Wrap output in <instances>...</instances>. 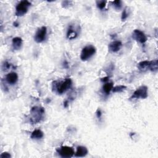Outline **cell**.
<instances>
[{
    "instance_id": "9a60e30c",
    "label": "cell",
    "mask_w": 158,
    "mask_h": 158,
    "mask_svg": "<svg viewBox=\"0 0 158 158\" xmlns=\"http://www.w3.org/2000/svg\"><path fill=\"white\" fill-rule=\"evenodd\" d=\"M77 36H78L77 32L73 29L72 26H70V27L69 28L67 33V38L69 40H73L77 38Z\"/></svg>"
},
{
    "instance_id": "3957f363",
    "label": "cell",
    "mask_w": 158,
    "mask_h": 158,
    "mask_svg": "<svg viewBox=\"0 0 158 158\" xmlns=\"http://www.w3.org/2000/svg\"><path fill=\"white\" fill-rule=\"evenodd\" d=\"M158 61L157 59L153 61H143L138 63V67L140 70L145 72L151 70L152 72H156L158 69Z\"/></svg>"
},
{
    "instance_id": "44dd1931",
    "label": "cell",
    "mask_w": 158,
    "mask_h": 158,
    "mask_svg": "<svg viewBox=\"0 0 158 158\" xmlns=\"http://www.w3.org/2000/svg\"><path fill=\"white\" fill-rule=\"evenodd\" d=\"M128 11H127V8H125L124 10V11L122 12V17H121V19H122V20H125L128 17Z\"/></svg>"
},
{
    "instance_id": "9c48e42d",
    "label": "cell",
    "mask_w": 158,
    "mask_h": 158,
    "mask_svg": "<svg viewBox=\"0 0 158 158\" xmlns=\"http://www.w3.org/2000/svg\"><path fill=\"white\" fill-rule=\"evenodd\" d=\"M132 38L135 41L142 44L145 43L147 41V37L146 36V35L142 31L138 29H135L133 32Z\"/></svg>"
},
{
    "instance_id": "e0dca14e",
    "label": "cell",
    "mask_w": 158,
    "mask_h": 158,
    "mask_svg": "<svg viewBox=\"0 0 158 158\" xmlns=\"http://www.w3.org/2000/svg\"><path fill=\"white\" fill-rule=\"evenodd\" d=\"M126 88H127V87L124 86V85L116 86L115 87H113V92L114 93H120V92H122Z\"/></svg>"
},
{
    "instance_id": "d6986e66",
    "label": "cell",
    "mask_w": 158,
    "mask_h": 158,
    "mask_svg": "<svg viewBox=\"0 0 158 158\" xmlns=\"http://www.w3.org/2000/svg\"><path fill=\"white\" fill-rule=\"evenodd\" d=\"M96 3L97 7L99 9L102 10L105 8V6H106V5L107 2H105V1H97Z\"/></svg>"
},
{
    "instance_id": "52a82bcc",
    "label": "cell",
    "mask_w": 158,
    "mask_h": 158,
    "mask_svg": "<svg viewBox=\"0 0 158 158\" xmlns=\"http://www.w3.org/2000/svg\"><path fill=\"white\" fill-rule=\"evenodd\" d=\"M58 153L63 157L69 158L74 155V150L72 147L63 146L56 149Z\"/></svg>"
},
{
    "instance_id": "7402d4cb",
    "label": "cell",
    "mask_w": 158,
    "mask_h": 158,
    "mask_svg": "<svg viewBox=\"0 0 158 158\" xmlns=\"http://www.w3.org/2000/svg\"><path fill=\"white\" fill-rule=\"evenodd\" d=\"M11 156V154L8 152L3 153L1 155H0V157L1 158H10Z\"/></svg>"
},
{
    "instance_id": "ba28073f",
    "label": "cell",
    "mask_w": 158,
    "mask_h": 158,
    "mask_svg": "<svg viewBox=\"0 0 158 158\" xmlns=\"http://www.w3.org/2000/svg\"><path fill=\"white\" fill-rule=\"evenodd\" d=\"M46 34H47V28L46 27L43 26V27H41V28L38 29V31H37L34 37L35 41L38 43H42L43 41L45 40Z\"/></svg>"
},
{
    "instance_id": "8992f818",
    "label": "cell",
    "mask_w": 158,
    "mask_h": 158,
    "mask_svg": "<svg viewBox=\"0 0 158 158\" xmlns=\"http://www.w3.org/2000/svg\"><path fill=\"white\" fill-rule=\"evenodd\" d=\"M148 87L145 85H143L135 91L130 97V99H145L148 97Z\"/></svg>"
},
{
    "instance_id": "ac0fdd59",
    "label": "cell",
    "mask_w": 158,
    "mask_h": 158,
    "mask_svg": "<svg viewBox=\"0 0 158 158\" xmlns=\"http://www.w3.org/2000/svg\"><path fill=\"white\" fill-rule=\"evenodd\" d=\"M112 4H113V7L117 9V10H119L121 9L122 6V2L121 1H114V2H112Z\"/></svg>"
},
{
    "instance_id": "7c38bea8",
    "label": "cell",
    "mask_w": 158,
    "mask_h": 158,
    "mask_svg": "<svg viewBox=\"0 0 158 158\" xmlns=\"http://www.w3.org/2000/svg\"><path fill=\"white\" fill-rule=\"evenodd\" d=\"M13 48L14 51L19 50L22 45V40L20 37H14L13 38L12 41Z\"/></svg>"
},
{
    "instance_id": "5bb4252c",
    "label": "cell",
    "mask_w": 158,
    "mask_h": 158,
    "mask_svg": "<svg viewBox=\"0 0 158 158\" xmlns=\"http://www.w3.org/2000/svg\"><path fill=\"white\" fill-rule=\"evenodd\" d=\"M43 136L44 134L43 131L40 129H37L32 131L31 138L32 139H41L43 137Z\"/></svg>"
},
{
    "instance_id": "603a6c76",
    "label": "cell",
    "mask_w": 158,
    "mask_h": 158,
    "mask_svg": "<svg viewBox=\"0 0 158 158\" xmlns=\"http://www.w3.org/2000/svg\"><path fill=\"white\" fill-rule=\"evenodd\" d=\"M96 116H97V117H98V119H100V118L101 117L102 113H101V110H99V109L96 111Z\"/></svg>"
},
{
    "instance_id": "30bf717a",
    "label": "cell",
    "mask_w": 158,
    "mask_h": 158,
    "mask_svg": "<svg viewBox=\"0 0 158 158\" xmlns=\"http://www.w3.org/2000/svg\"><path fill=\"white\" fill-rule=\"evenodd\" d=\"M6 81L9 85H14L18 81V75L16 72H10L6 75Z\"/></svg>"
},
{
    "instance_id": "277c9868",
    "label": "cell",
    "mask_w": 158,
    "mask_h": 158,
    "mask_svg": "<svg viewBox=\"0 0 158 158\" xmlns=\"http://www.w3.org/2000/svg\"><path fill=\"white\" fill-rule=\"evenodd\" d=\"M31 6V3L24 0L21 1L16 6V16L18 17H21L25 15L27 13L29 7Z\"/></svg>"
},
{
    "instance_id": "ffe728a7",
    "label": "cell",
    "mask_w": 158,
    "mask_h": 158,
    "mask_svg": "<svg viewBox=\"0 0 158 158\" xmlns=\"http://www.w3.org/2000/svg\"><path fill=\"white\" fill-rule=\"evenodd\" d=\"M11 67V64L9 63L8 61H5L2 65V69L4 71L8 70Z\"/></svg>"
},
{
    "instance_id": "7a4b0ae2",
    "label": "cell",
    "mask_w": 158,
    "mask_h": 158,
    "mask_svg": "<svg viewBox=\"0 0 158 158\" xmlns=\"http://www.w3.org/2000/svg\"><path fill=\"white\" fill-rule=\"evenodd\" d=\"M45 110L41 106H34L31 110L30 122L32 124L40 122L44 118Z\"/></svg>"
},
{
    "instance_id": "5b68a950",
    "label": "cell",
    "mask_w": 158,
    "mask_h": 158,
    "mask_svg": "<svg viewBox=\"0 0 158 158\" xmlns=\"http://www.w3.org/2000/svg\"><path fill=\"white\" fill-rule=\"evenodd\" d=\"M95 47L92 45H88L82 49L81 54V59L83 61H87L95 54Z\"/></svg>"
},
{
    "instance_id": "4fadbf2b",
    "label": "cell",
    "mask_w": 158,
    "mask_h": 158,
    "mask_svg": "<svg viewBox=\"0 0 158 158\" xmlns=\"http://www.w3.org/2000/svg\"><path fill=\"white\" fill-rule=\"evenodd\" d=\"M88 153L87 148L85 146H80L77 148V151L75 153V156L76 157H84Z\"/></svg>"
},
{
    "instance_id": "cb8c5ba5",
    "label": "cell",
    "mask_w": 158,
    "mask_h": 158,
    "mask_svg": "<svg viewBox=\"0 0 158 158\" xmlns=\"http://www.w3.org/2000/svg\"><path fill=\"white\" fill-rule=\"evenodd\" d=\"M109 77H104V78H102L101 79V81H102V82H106H106H108V81H109Z\"/></svg>"
},
{
    "instance_id": "6da1fadb",
    "label": "cell",
    "mask_w": 158,
    "mask_h": 158,
    "mask_svg": "<svg viewBox=\"0 0 158 158\" xmlns=\"http://www.w3.org/2000/svg\"><path fill=\"white\" fill-rule=\"evenodd\" d=\"M72 81L70 78H66L65 80L55 81L52 84V88L59 95H62L66 92L72 86Z\"/></svg>"
},
{
    "instance_id": "2e32d148",
    "label": "cell",
    "mask_w": 158,
    "mask_h": 158,
    "mask_svg": "<svg viewBox=\"0 0 158 158\" xmlns=\"http://www.w3.org/2000/svg\"><path fill=\"white\" fill-rule=\"evenodd\" d=\"M114 87V85L113 82H106L102 87V90L104 92L106 95H109L113 88Z\"/></svg>"
},
{
    "instance_id": "8fae6325",
    "label": "cell",
    "mask_w": 158,
    "mask_h": 158,
    "mask_svg": "<svg viewBox=\"0 0 158 158\" xmlns=\"http://www.w3.org/2000/svg\"><path fill=\"white\" fill-rule=\"evenodd\" d=\"M122 46V43L120 41H114L109 45L108 48L110 51L112 52H116L119 51Z\"/></svg>"
}]
</instances>
